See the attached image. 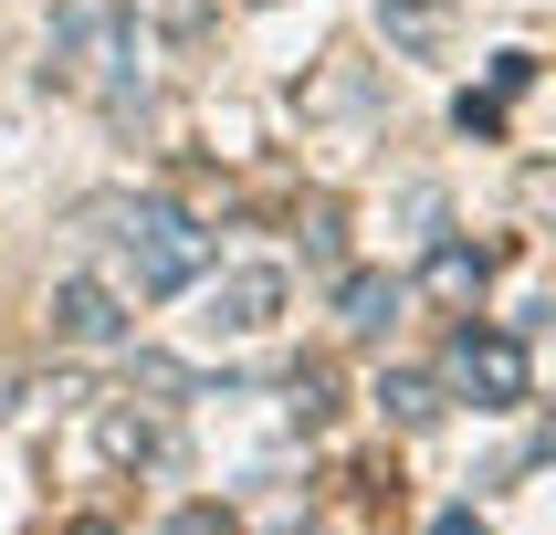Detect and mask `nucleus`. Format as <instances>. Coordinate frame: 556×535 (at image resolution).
<instances>
[{"instance_id":"obj_1","label":"nucleus","mask_w":556,"mask_h":535,"mask_svg":"<svg viewBox=\"0 0 556 535\" xmlns=\"http://www.w3.org/2000/svg\"><path fill=\"white\" fill-rule=\"evenodd\" d=\"M116 252H126V273H137V294H189V283L211 273V231L189 211H168V200L116 211Z\"/></svg>"},{"instance_id":"obj_2","label":"nucleus","mask_w":556,"mask_h":535,"mask_svg":"<svg viewBox=\"0 0 556 535\" xmlns=\"http://www.w3.org/2000/svg\"><path fill=\"white\" fill-rule=\"evenodd\" d=\"M116 63H126V11H116V0H85V11H63V22H53L42 85H63V94H105V85H116Z\"/></svg>"},{"instance_id":"obj_3","label":"nucleus","mask_w":556,"mask_h":535,"mask_svg":"<svg viewBox=\"0 0 556 535\" xmlns=\"http://www.w3.org/2000/svg\"><path fill=\"white\" fill-rule=\"evenodd\" d=\"M452 388H463L472 409H526L535 399L526 336H504V326H463V336H452Z\"/></svg>"},{"instance_id":"obj_4","label":"nucleus","mask_w":556,"mask_h":535,"mask_svg":"<svg viewBox=\"0 0 556 535\" xmlns=\"http://www.w3.org/2000/svg\"><path fill=\"white\" fill-rule=\"evenodd\" d=\"M283 315V263H231V273L211 283V326L220 336H263Z\"/></svg>"},{"instance_id":"obj_5","label":"nucleus","mask_w":556,"mask_h":535,"mask_svg":"<svg viewBox=\"0 0 556 535\" xmlns=\"http://www.w3.org/2000/svg\"><path fill=\"white\" fill-rule=\"evenodd\" d=\"M53 336L63 346H116L126 315H116V294H105L94 273H74V283H53Z\"/></svg>"},{"instance_id":"obj_6","label":"nucleus","mask_w":556,"mask_h":535,"mask_svg":"<svg viewBox=\"0 0 556 535\" xmlns=\"http://www.w3.org/2000/svg\"><path fill=\"white\" fill-rule=\"evenodd\" d=\"M378 409H389L400 431H431V420H441V388H431V378H378Z\"/></svg>"},{"instance_id":"obj_7","label":"nucleus","mask_w":556,"mask_h":535,"mask_svg":"<svg viewBox=\"0 0 556 535\" xmlns=\"http://www.w3.org/2000/svg\"><path fill=\"white\" fill-rule=\"evenodd\" d=\"M389 315H400V283L389 273H346V326H357V336H378Z\"/></svg>"},{"instance_id":"obj_8","label":"nucleus","mask_w":556,"mask_h":535,"mask_svg":"<svg viewBox=\"0 0 556 535\" xmlns=\"http://www.w3.org/2000/svg\"><path fill=\"white\" fill-rule=\"evenodd\" d=\"M389 31H400L409 53H431L441 31H452V11H441V0H389Z\"/></svg>"},{"instance_id":"obj_9","label":"nucleus","mask_w":556,"mask_h":535,"mask_svg":"<svg viewBox=\"0 0 556 535\" xmlns=\"http://www.w3.org/2000/svg\"><path fill=\"white\" fill-rule=\"evenodd\" d=\"M431 283H441V294H472V283H483V252L441 242V252H431Z\"/></svg>"},{"instance_id":"obj_10","label":"nucleus","mask_w":556,"mask_h":535,"mask_svg":"<svg viewBox=\"0 0 556 535\" xmlns=\"http://www.w3.org/2000/svg\"><path fill=\"white\" fill-rule=\"evenodd\" d=\"M179 535H231V514H211V504H189V514H179Z\"/></svg>"},{"instance_id":"obj_11","label":"nucleus","mask_w":556,"mask_h":535,"mask_svg":"<svg viewBox=\"0 0 556 535\" xmlns=\"http://www.w3.org/2000/svg\"><path fill=\"white\" fill-rule=\"evenodd\" d=\"M431 535H483V514H472V504H452V514H441Z\"/></svg>"}]
</instances>
